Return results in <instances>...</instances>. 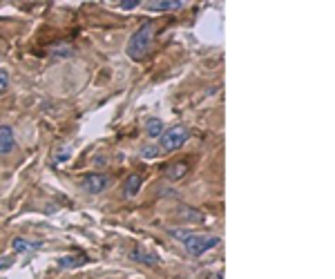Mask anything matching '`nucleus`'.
<instances>
[{
  "instance_id": "nucleus-2",
  "label": "nucleus",
  "mask_w": 335,
  "mask_h": 279,
  "mask_svg": "<svg viewBox=\"0 0 335 279\" xmlns=\"http://www.w3.org/2000/svg\"><path fill=\"white\" fill-rule=\"evenodd\" d=\"M221 244V237H217V234H199V232H192L188 234L184 239V246L188 250V255L192 257H201L204 252L212 250V248H217Z\"/></svg>"
},
{
  "instance_id": "nucleus-16",
  "label": "nucleus",
  "mask_w": 335,
  "mask_h": 279,
  "mask_svg": "<svg viewBox=\"0 0 335 279\" xmlns=\"http://www.w3.org/2000/svg\"><path fill=\"white\" fill-rule=\"evenodd\" d=\"M170 234H172V237H176L179 241H184L188 234H192V232H190V230H170Z\"/></svg>"
},
{
  "instance_id": "nucleus-14",
  "label": "nucleus",
  "mask_w": 335,
  "mask_h": 279,
  "mask_svg": "<svg viewBox=\"0 0 335 279\" xmlns=\"http://www.w3.org/2000/svg\"><path fill=\"white\" fill-rule=\"evenodd\" d=\"M139 5H141V0H121L119 7L121 9H134V7H139Z\"/></svg>"
},
{
  "instance_id": "nucleus-5",
  "label": "nucleus",
  "mask_w": 335,
  "mask_h": 279,
  "mask_svg": "<svg viewBox=\"0 0 335 279\" xmlns=\"http://www.w3.org/2000/svg\"><path fill=\"white\" fill-rule=\"evenodd\" d=\"M16 147V136H14V130L9 125H0V157L5 154H11Z\"/></svg>"
},
{
  "instance_id": "nucleus-15",
  "label": "nucleus",
  "mask_w": 335,
  "mask_h": 279,
  "mask_svg": "<svg viewBox=\"0 0 335 279\" xmlns=\"http://www.w3.org/2000/svg\"><path fill=\"white\" fill-rule=\"evenodd\" d=\"M179 214L181 217H192V219H204V214H201V212H192V210H188V208H184V210H179Z\"/></svg>"
},
{
  "instance_id": "nucleus-11",
  "label": "nucleus",
  "mask_w": 335,
  "mask_h": 279,
  "mask_svg": "<svg viewBox=\"0 0 335 279\" xmlns=\"http://www.w3.org/2000/svg\"><path fill=\"white\" fill-rule=\"evenodd\" d=\"M188 175V163L186 161H176V163H172L166 170V177L170 179V181H176V179H184Z\"/></svg>"
},
{
  "instance_id": "nucleus-10",
  "label": "nucleus",
  "mask_w": 335,
  "mask_h": 279,
  "mask_svg": "<svg viewBox=\"0 0 335 279\" xmlns=\"http://www.w3.org/2000/svg\"><path fill=\"white\" fill-rule=\"evenodd\" d=\"M143 185V179L139 175H130V179L125 181V188H123V195L127 197V199H132V197L139 195V190H141Z\"/></svg>"
},
{
  "instance_id": "nucleus-9",
  "label": "nucleus",
  "mask_w": 335,
  "mask_h": 279,
  "mask_svg": "<svg viewBox=\"0 0 335 279\" xmlns=\"http://www.w3.org/2000/svg\"><path fill=\"white\" fill-rule=\"evenodd\" d=\"M42 244L40 241H27L23 237H16L11 241V248H14V252H32V250H38Z\"/></svg>"
},
{
  "instance_id": "nucleus-12",
  "label": "nucleus",
  "mask_w": 335,
  "mask_h": 279,
  "mask_svg": "<svg viewBox=\"0 0 335 279\" xmlns=\"http://www.w3.org/2000/svg\"><path fill=\"white\" fill-rule=\"evenodd\" d=\"M145 132H148L150 139H159V136L166 132V127H163V121L157 119V116H154V119H150L148 125H145Z\"/></svg>"
},
{
  "instance_id": "nucleus-6",
  "label": "nucleus",
  "mask_w": 335,
  "mask_h": 279,
  "mask_svg": "<svg viewBox=\"0 0 335 279\" xmlns=\"http://www.w3.org/2000/svg\"><path fill=\"white\" fill-rule=\"evenodd\" d=\"M90 259L85 252H78V255H67V257H60L58 259V266L60 268H81V266H85Z\"/></svg>"
},
{
  "instance_id": "nucleus-17",
  "label": "nucleus",
  "mask_w": 335,
  "mask_h": 279,
  "mask_svg": "<svg viewBox=\"0 0 335 279\" xmlns=\"http://www.w3.org/2000/svg\"><path fill=\"white\" fill-rule=\"evenodd\" d=\"M14 264V257L7 255V257H0V268H9V266Z\"/></svg>"
},
{
  "instance_id": "nucleus-8",
  "label": "nucleus",
  "mask_w": 335,
  "mask_h": 279,
  "mask_svg": "<svg viewBox=\"0 0 335 279\" xmlns=\"http://www.w3.org/2000/svg\"><path fill=\"white\" fill-rule=\"evenodd\" d=\"M130 259H134V262H139V264H145V266H157V257L150 255V252H145L141 246L132 248V250H130Z\"/></svg>"
},
{
  "instance_id": "nucleus-13",
  "label": "nucleus",
  "mask_w": 335,
  "mask_h": 279,
  "mask_svg": "<svg viewBox=\"0 0 335 279\" xmlns=\"http://www.w3.org/2000/svg\"><path fill=\"white\" fill-rule=\"evenodd\" d=\"M9 88V74L5 70H0V94H5Z\"/></svg>"
},
{
  "instance_id": "nucleus-18",
  "label": "nucleus",
  "mask_w": 335,
  "mask_h": 279,
  "mask_svg": "<svg viewBox=\"0 0 335 279\" xmlns=\"http://www.w3.org/2000/svg\"><path fill=\"white\" fill-rule=\"evenodd\" d=\"M157 154H159V152H157V147H145V150H143V157L145 159H154Z\"/></svg>"
},
{
  "instance_id": "nucleus-4",
  "label": "nucleus",
  "mask_w": 335,
  "mask_h": 279,
  "mask_svg": "<svg viewBox=\"0 0 335 279\" xmlns=\"http://www.w3.org/2000/svg\"><path fill=\"white\" fill-rule=\"evenodd\" d=\"M109 185H112V179L107 175H85L81 179V188L87 192V195H101Z\"/></svg>"
},
{
  "instance_id": "nucleus-1",
  "label": "nucleus",
  "mask_w": 335,
  "mask_h": 279,
  "mask_svg": "<svg viewBox=\"0 0 335 279\" xmlns=\"http://www.w3.org/2000/svg\"><path fill=\"white\" fill-rule=\"evenodd\" d=\"M154 34H157V23L148 20L130 36V42H127V47H125V54L130 56L134 63H139V60H143L145 56H148V52L152 49V42H154Z\"/></svg>"
},
{
  "instance_id": "nucleus-7",
  "label": "nucleus",
  "mask_w": 335,
  "mask_h": 279,
  "mask_svg": "<svg viewBox=\"0 0 335 279\" xmlns=\"http://www.w3.org/2000/svg\"><path fill=\"white\" fill-rule=\"evenodd\" d=\"M148 7L152 11H174L184 7V3L181 0H154V3H148Z\"/></svg>"
},
{
  "instance_id": "nucleus-3",
  "label": "nucleus",
  "mask_w": 335,
  "mask_h": 279,
  "mask_svg": "<svg viewBox=\"0 0 335 279\" xmlns=\"http://www.w3.org/2000/svg\"><path fill=\"white\" fill-rule=\"evenodd\" d=\"M188 139H190V130L186 125H172L159 136V147L163 152H174L179 147H184Z\"/></svg>"
}]
</instances>
